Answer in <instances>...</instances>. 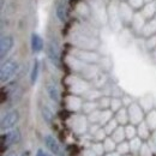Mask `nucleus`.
<instances>
[{
  "instance_id": "3",
  "label": "nucleus",
  "mask_w": 156,
  "mask_h": 156,
  "mask_svg": "<svg viewBox=\"0 0 156 156\" xmlns=\"http://www.w3.org/2000/svg\"><path fill=\"white\" fill-rule=\"evenodd\" d=\"M18 119H20V114L17 111H12V112L7 113L1 120V130H7V129L15 126L16 122L18 121Z\"/></svg>"
},
{
  "instance_id": "7",
  "label": "nucleus",
  "mask_w": 156,
  "mask_h": 156,
  "mask_svg": "<svg viewBox=\"0 0 156 156\" xmlns=\"http://www.w3.org/2000/svg\"><path fill=\"white\" fill-rule=\"evenodd\" d=\"M43 48V41L37 34L31 35V49L34 53H39Z\"/></svg>"
},
{
  "instance_id": "11",
  "label": "nucleus",
  "mask_w": 156,
  "mask_h": 156,
  "mask_svg": "<svg viewBox=\"0 0 156 156\" xmlns=\"http://www.w3.org/2000/svg\"><path fill=\"white\" fill-rule=\"evenodd\" d=\"M42 117H43L46 122L52 124V121H53V113L51 112V109L48 107H43L42 108Z\"/></svg>"
},
{
  "instance_id": "12",
  "label": "nucleus",
  "mask_w": 156,
  "mask_h": 156,
  "mask_svg": "<svg viewBox=\"0 0 156 156\" xmlns=\"http://www.w3.org/2000/svg\"><path fill=\"white\" fill-rule=\"evenodd\" d=\"M67 151H69L71 155H76L78 153V148L76 145H70V147L67 148Z\"/></svg>"
},
{
  "instance_id": "6",
  "label": "nucleus",
  "mask_w": 156,
  "mask_h": 156,
  "mask_svg": "<svg viewBox=\"0 0 156 156\" xmlns=\"http://www.w3.org/2000/svg\"><path fill=\"white\" fill-rule=\"evenodd\" d=\"M44 143L47 145V148L54 154V155L60 156V148H59L58 142L54 139V137L52 136H46L44 137Z\"/></svg>"
},
{
  "instance_id": "5",
  "label": "nucleus",
  "mask_w": 156,
  "mask_h": 156,
  "mask_svg": "<svg viewBox=\"0 0 156 156\" xmlns=\"http://www.w3.org/2000/svg\"><path fill=\"white\" fill-rule=\"evenodd\" d=\"M47 55L48 58L52 60L53 64H55L57 66L59 65V49L57 44H54L53 42H49L47 44Z\"/></svg>"
},
{
  "instance_id": "1",
  "label": "nucleus",
  "mask_w": 156,
  "mask_h": 156,
  "mask_svg": "<svg viewBox=\"0 0 156 156\" xmlns=\"http://www.w3.org/2000/svg\"><path fill=\"white\" fill-rule=\"evenodd\" d=\"M17 69H18V64L16 61L10 60V61H6L5 64H2L1 70H0V80L2 83H5L9 79H11L12 76L16 73Z\"/></svg>"
},
{
  "instance_id": "10",
  "label": "nucleus",
  "mask_w": 156,
  "mask_h": 156,
  "mask_svg": "<svg viewBox=\"0 0 156 156\" xmlns=\"http://www.w3.org/2000/svg\"><path fill=\"white\" fill-rule=\"evenodd\" d=\"M37 75H39V61L35 60V61H34V65H33L31 75H30V79H31V83H33V84L36 83V80H37Z\"/></svg>"
},
{
  "instance_id": "9",
  "label": "nucleus",
  "mask_w": 156,
  "mask_h": 156,
  "mask_svg": "<svg viewBox=\"0 0 156 156\" xmlns=\"http://www.w3.org/2000/svg\"><path fill=\"white\" fill-rule=\"evenodd\" d=\"M47 91H48V95H49V98H52L53 101H55V102H58L59 101V91L58 89H57V87L54 85V84H47Z\"/></svg>"
},
{
  "instance_id": "14",
  "label": "nucleus",
  "mask_w": 156,
  "mask_h": 156,
  "mask_svg": "<svg viewBox=\"0 0 156 156\" xmlns=\"http://www.w3.org/2000/svg\"><path fill=\"white\" fill-rule=\"evenodd\" d=\"M7 156H16L15 154H10V155H7Z\"/></svg>"
},
{
  "instance_id": "8",
  "label": "nucleus",
  "mask_w": 156,
  "mask_h": 156,
  "mask_svg": "<svg viewBox=\"0 0 156 156\" xmlns=\"http://www.w3.org/2000/svg\"><path fill=\"white\" fill-rule=\"evenodd\" d=\"M57 17L61 22H65L66 17H67V10H66V6L64 2H59L57 5Z\"/></svg>"
},
{
  "instance_id": "13",
  "label": "nucleus",
  "mask_w": 156,
  "mask_h": 156,
  "mask_svg": "<svg viewBox=\"0 0 156 156\" xmlns=\"http://www.w3.org/2000/svg\"><path fill=\"white\" fill-rule=\"evenodd\" d=\"M36 156H51V155H47L42 149H39L37 150V154H36Z\"/></svg>"
},
{
  "instance_id": "4",
  "label": "nucleus",
  "mask_w": 156,
  "mask_h": 156,
  "mask_svg": "<svg viewBox=\"0 0 156 156\" xmlns=\"http://www.w3.org/2000/svg\"><path fill=\"white\" fill-rule=\"evenodd\" d=\"M13 46V39L11 36H2L0 41V57L1 59L5 58V55L10 52V49Z\"/></svg>"
},
{
  "instance_id": "2",
  "label": "nucleus",
  "mask_w": 156,
  "mask_h": 156,
  "mask_svg": "<svg viewBox=\"0 0 156 156\" xmlns=\"http://www.w3.org/2000/svg\"><path fill=\"white\" fill-rule=\"evenodd\" d=\"M20 139V133L18 130H13L4 136H1V153L5 151V149H7L10 145L18 143Z\"/></svg>"
}]
</instances>
